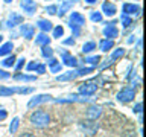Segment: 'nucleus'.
<instances>
[{"label": "nucleus", "mask_w": 146, "mask_h": 137, "mask_svg": "<svg viewBox=\"0 0 146 137\" xmlns=\"http://www.w3.org/2000/svg\"><path fill=\"white\" fill-rule=\"evenodd\" d=\"M70 2H72V3H73V2H78V0H70Z\"/></svg>", "instance_id": "nucleus-47"}, {"label": "nucleus", "mask_w": 146, "mask_h": 137, "mask_svg": "<svg viewBox=\"0 0 146 137\" xmlns=\"http://www.w3.org/2000/svg\"><path fill=\"white\" fill-rule=\"evenodd\" d=\"M85 2H87V3H90V5H91V3H94V2H96V0H85Z\"/></svg>", "instance_id": "nucleus-44"}, {"label": "nucleus", "mask_w": 146, "mask_h": 137, "mask_svg": "<svg viewBox=\"0 0 146 137\" xmlns=\"http://www.w3.org/2000/svg\"><path fill=\"white\" fill-rule=\"evenodd\" d=\"M46 11H47L49 14H56V11H58V8L55 6V5H50V6H47V8H46Z\"/></svg>", "instance_id": "nucleus-33"}, {"label": "nucleus", "mask_w": 146, "mask_h": 137, "mask_svg": "<svg viewBox=\"0 0 146 137\" xmlns=\"http://www.w3.org/2000/svg\"><path fill=\"white\" fill-rule=\"evenodd\" d=\"M64 44H75V40H73V38H68V40H64Z\"/></svg>", "instance_id": "nucleus-41"}, {"label": "nucleus", "mask_w": 146, "mask_h": 137, "mask_svg": "<svg viewBox=\"0 0 146 137\" xmlns=\"http://www.w3.org/2000/svg\"><path fill=\"white\" fill-rule=\"evenodd\" d=\"M99 61H100V57H99V55H94V57H87V58H85V63L91 64V66H98Z\"/></svg>", "instance_id": "nucleus-23"}, {"label": "nucleus", "mask_w": 146, "mask_h": 137, "mask_svg": "<svg viewBox=\"0 0 146 137\" xmlns=\"http://www.w3.org/2000/svg\"><path fill=\"white\" fill-rule=\"evenodd\" d=\"M94 68L93 67H85V68H79V70H76L78 72V76H84V75H88V73H91Z\"/></svg>", "instance_id": "nucleus-30"}, {"label": "nucleus", "mask_w": 146, "mask_h": 137, "mask_svg": "<svg viewBox=\"0 0 146 137\" xmlns=\"http://www.w3.org/2000/svg\"><path fill=\"white\" fill-rule=\"evenodd\" d=\"M21 23H23V17L20 15V14H17V12H12L11 15H9V18H8L6 25L9 27H14V26H17V25H21Z\"/></svg>", "instance_id": "nucleus-10"}, {"label": "nucleus", "mask_w": 146, "mask_h": 137, "mask_svg": "<svg viewBox=\"0 0 146 137\" xmlns=\"http://www.w3.org/2000/svg\"><path fill=\"white\" fill-rule=\"evenodd\" d=\"M114 46V43H113V40H100V43H99V47H100V50L102 52H108L110 49H111Z\"/></svg>", "instance_id": "nucleus-17"}, {"label": "nucleus", "mask_w": 146, "mask_h": 137, "mask_svg": "<svg viewBox=\"0 0 146 137\" xmlns=\"http://www.w3.org/2000/svg\"><path fill=\"white\" fill-rule=\"evenodd\" d=\"M15 81H35V76H29V75H15L14 76Z\"/></svg>", "instance_id": "nucleus-26"}, {"label": "nucleus", "mask_w": 146, "mask_h": 137, "mask_svg": "<svg viewBox=\"0 0 146 137\" xmlns=\"http://www.w3.org/2000/svg\"><path fill=\"white\" fill-rule=\"evenodd\" d=\"M36 46H47L50 43V38L49 35H46V32H41V34L36 35Z\"/></svg>", "instance_id": "nucleus-15"}, {"label": "nucleus", "mask_w": 146, "mask_h": 137, "mask_svg": "<svg viewBox=\"0 0 146 137\" xmlns=\"http://www.w3.org/2000/svg\"><path fill=\"white\" fill-rule=\"evenodd\" d=\"M2 41H3V37H2V35H0V43H2Z\"/></svg>", "instance_id": "nucleus-45"}, {"label": "nucleus", "mask_w": 146, "mask_h": 137, "mask_svg": "<svg viewBox=\"0 0 146 137\" xmlns=\"http://www.w3.org/2000/svg\"><path fill=\"white\" fill-rule=\"evenodd\" d=\"M5 2H6V3H11V2H12V0H5Z\"/></svg>", "instance_id": "nucleus-46"}, {"label": "nucleus", "mask_w": 146, "mask_h": 137, "mask_svg": "<svg viewBox=\"0 0 146 137\" xmlns=\"http://www.w3.org/2000/svg\"><path fill=\"white\" fill-rule=\"evenodd\" d=\"M6 116H8V113L5 111V110H2V108H0V120H3V119H6Z\"/></svg>", "instance_id": "nucleus-39"}, {"label": "nucleus", "mask_w": 146, "mask_h": 137, "mask_svg": "<svg viewBox=\"0 0 146 137\" xmlns=\"http://www.w3.org/2000/svg\"><path fill=\"white\" fill-rule=\"evenodd\" d=\"M36 26H38L40 27V29L41 31H43V32H49L50 29H52V23H50L49 20H38V23H36Z\"/></svg>", "instance_id": "nucleus-18"}, {"label": "nucleus", "mask_w": 146, "mask_h": 137, "mask_svg": "<svg viewBox=\"0 0 146 137\" xmlns=\"http://www.w3.org/2000/svg\"><path fill=\"white\" fill-rule=\"evenodd\" d=\"M135 98V88H132V87H125V88H122V91H119L117 94V99L120 100V102H129Z\"/></svg>", "instance_id": "nucleus-3"}, {"label": "nucleus", "mask_w": 146, "mask_h": 137, "mask_svg": "<svg viewBox=\"0 0 146 137\" xmlns=\"http://www.w3.org/2000/svg\"><path fill=\"white\" fill-rule=\"evenodd\" d=\"M102 12L105 14V15H108V17H113L114 14L117 12V9H116V6H114L113 3L105 2V3L102 5Z\"/></svg>", "instance_id": "nucleus-13"}, {"label": "nucleus", "mask_w": 146, "mask_h": 137, "mask_svg": "<svg viewBox=\"0 0 146 137\" xmlns=\"http://www.w3.org/2000/svg\"><path fill=\"white\" fill-rule=\"evenodd\" d=\"M70 25H75V26H84L85 25V17L79 12H72L70 15Z\"/></svg>", "instance_id": "nucleus-8"}, {"label": "nucleus", "mask_w": 146, "mask_h": 137, "mask_svg": "<svg viewBox=\"0 0 146 137\" xmlns=\"http://www.w3.org/2000/svg\"><path fill=\"white\" fill-rule=\"evenodd\" d=\"M100 114H102V108L98 107V105H91V107H88V110H87L85 116H87V119H90V120H98L100 117Z\"/></svg>", "instance_id": "nucleus-6"}, {"label": "nucleus", "mask_w": 146, "mask_h": 137, "mask_svg": "<svg viewBox=\"0 0 146 137\" xmlns=\"http://www.w3.org/2000/svg\"><path fill=\"white\" fill-rule=\"evenodd\" d=\"M120 21H122V25H123V27H129L131 25H132V20L129 18V15H126V14H123L122 15V18H120Z\"/></svg>", "instance_id": "nucleus-28"}, {"label": "nucleus", "mask_w": 146, "mask_h": 137, "mask_svg": "<svg viewBox=\"0 0 146 137\" xmlns=\"http://www.w3.org/2000/svg\"><path fill=\"white\" fill-rule=\"evenodd\" d=\"M34 88H25V87H0V96H11L14 93H20V94H26V93H32Z\"/></svg>", "instance_id": "nucleus-2"}, {"label": "nucleus", "mask_w": 146, "mask_h": 137, "mask_svg": "<svg viewBox=\"0 0 146 137\" xmlns=\"http://www.w3.org/2000/svg\"><path fill=\"white\" fill-rule=\"evenodd\" d=\"M123 53H125V50H123L122 47L120 49H116V50H114V52L111 53V59H110V61H116V59L117 58H120V57H123Z\"/></svg>", "instance_id": "nucleus-22"}, {"label": "nucleus", "mask_w": 146, "mask_h": 137, "mask_svg": "<svg viewBox=\"0 0 146 137\" xmlns=\"http://www.w3.org/2000/svg\"><path fill=\"white\" fill-rule=\"evenodd\" d=\"M9 78H11V75H9L8 72L0 70V79H9Z\"/></svg>", "instance_id": "nucleus-35"}, {"label": "nucleus", "mask_w": 146, "mask_h": 137, "mask_svg": "<svg viewBox=\"0 0 146 137\" xmlns=\"http://www.w3.org/2000/svg\"><path fill=\"white\" fill-rule=\"evenodd\" d=\"M20 137H35L34 134H31V132H25V134H21Z\"/></svg>", "instance_id": "nucleus-42"}, {"label": "nucleus", "mask_w": 146, "mask_h": 137, "mask_svg": "<svg viewBox=\"0 0 146 137\" xmlns=\"http://www.w3.org/2000/svg\"><path fill=\"white\" fill-rule=\"evenodd\" d=\"M70 27L73 29V32H75V37L79 35V26H75V25H70Z\"/></svg>", "instance_id": "nucleus-38"}, {"label": "nucleus", "mask_w": 146, "mask_h": 137, "mask_svg": "<svg viewBox=\"0 0 146 137\" xmlns=\"http://www.w3.org/2000/svg\"><path fill=\"white\" fill-rule=\"evenodd\" d=\"M41 53H43V57L44 58H49V57H52L53 55V49H50V46H43V50H41Z\"/></svg>", "instance_id": "nucleus-27"}, {"label": "nucleus", "mask_w": 146, "mask_h": 137, "mask_svg": "<svg viewBox=\"0 0 146 137\" xmlns=\"http://www.w3.org/2000/svg\"><path fill=\"white\" fill-rule=\"evenodd\" d=\"M91 20L96 21V23H99V21H102V14L98 12V11H93L91 12Z\"/></svg>", "instance_id": "nucleus-31"}, {"label": "nucleus", "mask_w": 146, "mask_h": 137, "mask_svg": "<svg viewBox=\"0 0 146 137\" xmlns=\"http://www.w3.org/2000/svg\"><path fill=\"white\" fill-rule=\"evenodd\" d=\"M76 76H78V72L76 70H70V72L64 73V75L56 76V81H72V79H75Z\"/></svg>", "instance_id": "nucleus-16"}, {"label": "nucleus", "mask_w": 146, "mask_h": 137, "mask_svg": "<svg viewBox=\"0 0 146 137\" xmlns=\"http://www.w3.org/2000/svg\"><path fill=\"white\" fill-rule=\"evenodd\" d=\"M0 108H2V105H0Z\"/></svg>", "instance_id": "nucleus-48"}, {"label": "nucleus", "mask_w": 146, "mask_h": 137, "mask_svg": "<svg viewBox=\"0 0 146 137\" xmlns=\"http://www.w3.org/2000/svg\"><path fill=\"white\" fill-rule=\"evenodd\" d=\"M31 122H32V125H35L36 128H46V126H49V123H50V116H49V113L40 110V111H35V113L31 114Z\"/></svg>", "instance_id": "nucleus-1"}, {"label": "nucleus", "mask_w": 146, "mask_h": 137, "mask_svg": "<svg viewBox=\"0 0 146 137\" xmlns=\"http://www.w3.org/2000/svg\"><path fill=\"white\" fill-rule=\"evenodd\" d=\"M14 46L12 43H5L3 46H0V57H5V55H9L12 52Z\"/></svg>", "instance_id": "nucleus-19"}, {"label": "nucleus", "mask_w": 146, "mask_h": 137, "mask_svg": "<svg viewBox=\"0 0 146 137\" xmlns=\"http://www.w3.org/2000/svg\"><path fill=\"white\" fill-rule=\"evenodd\" d=\"M104 35L108 37V40L116 38V37L119 35V31H117V27H116V23H110V25L104 29Z\"/></svg>", "instance_id": "nucleus-7"}, {"label": "nucleus", "mask_w": 146, "mask_h": 137, "mask_svg": "<svg viewBox=\"0 0 146 137\" xmlns=\"http://www.w3.org/2000/svg\"><path fill=\"white\" fill-rule=\"evenodd\" d=\"M64 34V27L62 26H56L53 29V38H59V37H62Z\"/></svg>", "instance_id": "nucleus-29"}, {"label": "nucleus", "mask_w": 146, "mask_h": 137, "mask_svg": "<svg viewBox=\"0 0 146 137\" xmlns=\"http://www.w3.org/2000/svg\"><path fill=\"white\" fill-rule=\"evenodd\" d=\"M21 35L25 37L26 40H31L32 37H34L35 34V27L32 26V25H21Z\"/></svg>", "instance_id": "nucleus-11"}, {"label": "nucleus", "mask_w": 146, "mask_h": 137, "mask_svg": "<svg viewBox=\"0 0 146 137\" xmlns=\"http://www.w3.org/2000/svg\"><path fill=\"white\" fill-rule=\"evenodd\" d=\"M141 107H143V104L139 102V104H137V105H135V107L132 108V110H134V113H141Z\"/></svg>", "instance_id": "nucleus-37"}, {"label": "nucleus", "mask_w": 146, "mask_h": 137, "mask_svg": "<svg viewBox=\"0 0 146 137\" xmlns=\"http://www.w3.org/2000/svg\"><path fill=\"white\" fill-rule=\"evenodd\" d=\"M35 67H36V63H31V64H27V70H35Z\"/></svg>", "instance_id": "nucleus-40"}, {"label": "nucleus", "mask_w": 146, "mask_h": 137, "mask_svg": "<svg viewBox=\"0 0 146 137\" xmlns=\"http://www.w3.org/2000/svg\"><path fill=\"white\" fill-rule=\"evenodd\" d=\"M14 64H15V57H8L6 59H3L2 61V66H5V67H12Z\"/></svg>", "instance_id": "nucleus-25"}, {"label": "nucleus", "mask_w": 146, "mask_h": 137, "mask_svg": "<svg viewBox=\"0 0 146 137\" xmlns=\"http://www.w3.org/2000/svg\"><path fill=\"white\" fill-rule=\"evenodd\" d=\"M21 8L25 9V12L32 15V14L36 11V3L34 2V0H21Z\"/></svg>", "instance_id": "nucleus-9"}, {"label": "nucleus", "mask_w": 146, "mask_h": 137, "mask_svg": "<svg viewBox=\"0 0 146 137\" xmlns=\"http://www.w3.org/2000/svg\"><path fill=\"white\" fill-rule=\"evenodd\" d=\"M18 123H20V119L15 117V119H12V123H11V126H9V131H11V134H15L17 130H18Z\"/></svg>", "instance_id": "nucleus-24"}, {"label": "nucleus", "mask_w": 146, "mask_h": 137, "mask_svg": "<svg viewBox=\"0 0 146 137\" xmlns=\"http://www.w3.org/2000/svg\"><path fill=\"white\" fill-rule=\"evenodd\" d=\"M23 66H25V58H20V59H18V63L15 64V70H20Z\"/></svg>", "instance_id": "nucleus-34"}, {"label": "nucleus", "mask_w": 146, "mask_h": 137, "mask_svg": "<svg viewBox=\"0 0 146 137\" xmlns=\"http://www.w3.org/2000/svg\"><path fill=\"white\" fill-rule=\"evenodd\" d=\"M70 8H72V2H70V0H66V2L61 5V8H59V12H56V14H58L59 17H62Z\"/></svg>", "instance_id": "nucleus-20"}, {"label": "nucleus", "mask_w": 146, "mask_h": 137, "mask_svg": "<svg viewBox=\"0 0 146 137\" xmlns=\"http://www.w3.org/2000/svg\"><path fill=\"white\" fill-rule=\"evenodd\" d=\"M123 14H126V15L137 14V15H139V14H140V8L137 6V5H134V3H125V5H123Z\"/></svg>", "instance_id": "nucleus-12"}, {"label": "nucleus", "mask_w": 146, "mask_h": 137, "mask_svg": "<svg viewBox=\"0 0 146 137\" xmlns=\"http://www.w3.org/2000/svg\"><path fill=\"white\" fill-rule=\"evenodd\" d=\"M94 49H96V43H94V41H87V43L82 46V52H84V53H90V52H93Z\"/></svg>", "instance_id": "nucleus-21"}, {"label": "nucleus", "mask_w": 146, "mask_h": 137, "mask_svg": "<svg viewBox=\"0 0 146 137\" xmlns=\"http://www.w3.org/2000/svg\"><path fill=\"white\" fill-rule=\"evenodd\" d=\"M49 63H50V66H53V64H56L58 61H56L55 58H50V59H49Z\"/></svg>", "instance_id": "nucleus-43"}, {"label": "nucleus", "mask_w": 146, "mask_h": 137, "mask_svg": "<svg viewBox=\"0 0 146 137\" xmlns=\"http://www.w3.org/2000/svg\"><path fill=\"white\" fill-rule=\"evenodd\" d=\"M49 100H52V96L50 94H38V96H35V98H32L29 100L27 108H34V107H36V105H40V104L49 102Z\"/></svg>", "instance_id": "nucleus-4"}, {"label": "nucleus", "mask_w": 146, "mask_h": 137, "mask_svg": "<svg viewBox=\"0 0 146 137\" xmlns=\"http://www.w3.org/2000/svg\"><path fill=\"white\" fill-rule=\"evenodd\" d=\"M62 61L66 66H70V67H76L78 66V59L75 57H72L70 53H67V52H62Z\"/></svg>", "instance_id": "nucleus-14"}, {"label": "nucleus", "mask_w": 146, "mask_h": 137, "mask_svg": "<svg viewBox=\"0 0 146 137\" xmlns=\"http://www.w3.org/2000/svg\"><path fill=\"white\" fill-rule=\"evenodd\" d=\"M96 90H98V85H96L94 82H84V84H81V87H79V93L85 94V96L94 94Z\"/></svg>", "instance_id": "nucleus-5"}, {"label": "nucleus", "mask_w": 146, "mask_h": 137, "mask_svg": "<svg viewBox=\"0 0 146 137\" xmlns=\"http://www.w3.org/2000/svg\"><path fill=\"white\" fill-rule=\"evenodd\" d=\"M35 70L38 72V73H44L46 72V67L43 66V64H36V67H35Z\"/></svg>", "instance_id": "nucleus-36"}, {"label": "nucleus", "mask_w": 146, "mask_h": 137, "mask_svg": "<svg viewBox=\"0 0 146 137\" xmlns=\"http://www.w3.org/2000/svg\"><path fill=\"white\" fill-rule=\"evenodd\" d=\"M59 70H61V64H53V66H50V72H52V73H56V72H59Z\"/></svg>", "instance_id": "nucleus-32"}]
</instances>
